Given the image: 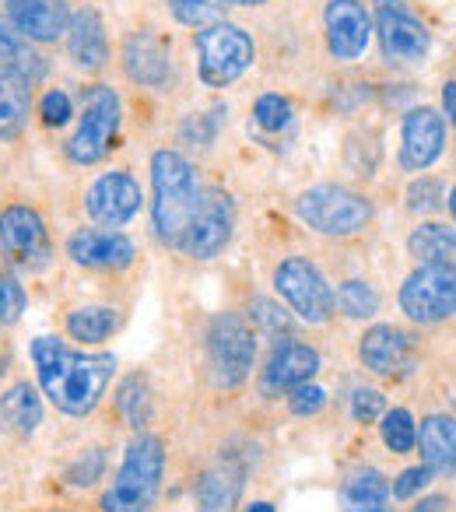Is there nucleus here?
<instances>
[{
    "mask_svg": "<svg viewBox=\"0 0 456 512\" xmlns=\"http://www.w3.org/2000/svg\"><path fill=\"white\" fill-rule=\"evenodd\" d=\"M102 474H106V456H102V449H92V453H85L81 460H74L71 467H67V481H71L74 488H92L95 481H102Z\"/></svg>",
    "mask_w": 456,
    "mask_h": 512,
    "instance_id": "obj_40",
    "label": "nucleus"
},
{
    "mask_svg": "<svg viewBox=\"0 0 456 512\" xmlns=\"http://www.w3.org/2000/svg\"><path fill=\"white\" fill-rule=\"evenodd\" d=\"M432 470L425 467V463H418V467H407V470H400L397 477H393V484H390V495H393V502H407V498H414V495H421V491L432 484Z\"/></svg>",
    "mask_w": 456,
    "mask_h": 512,
    "instance_id": "obj_39",
    "label": "nucleus"
},
{
    "mask_svg": "<svg viewBox=\"0 0 456 512\" xmlns=\"http://www.w3.org/2000/svg\"><path fill=\"white\" fill-rule=\"evenodd\" d=\"M29 99L32 88L0 67V137L22 134L25 120H29Z\"/></svg>",
    "mask_w": 456,
    "mask_h": 512,
    "instance_id": "obj_29",
    "label": "nucleus"
},
{
    "mask_svg": "<svg viewBox=\"0 0 456 512\" xmlns=\"http://www.w3.org/2000/svg\"><path fill=\"white\" fill-rule=\"evenodd\" d=\"M197 46V71L207 88H228L236 85L257 60V46H253L250 32L239 29L232 22H214L197 32L193 39Z\"/></svg>",
    "mask_w": 456,
    "mask_h": 512,
    "instance_id": "obj_6",
    "label": "nucleus"
},
{
    "mask_svg": "<svg viewBox=\"0 0 456 512\" xmlns=\"http://www.w3.org/2000/svg\"><path fill=\"white\" fill-rule=\"evenodd\" d=\"M0 67L15 74L18 81H25L29 88H36L46 74V60L32 50V43L11 25L8 15H0Z\"/></svg>",
    "mask_w": 456,
    "mask_h": 512,
    "instance_id": "obj_25",
    "label": "nucleus"
},
{
    "mask_svg": "<svg viewBox=\"0 0 456 512\" xmlns=\"http://www.w3.org/2000/svg\"><path fill=\"white\" fill-rule=\"evenodd\" d=\"M246 470L236 456H225L214 467H207L197 481V509L200 512H236L243 498Z\"/></svg>",
    "mask_w": 456,
    "mask_h": 512,
    "instance_id": "obj_21",
    "label": "nucleus"
},
{
    "mask_svg": "<svg viewBox=\"0 0 456 512\" xmlns=\"http://www.w3.org/2000/svg\"><path fill=\"white\" fill-rule=\"evenodd\" d=\"M323 29H327L330 57L351 64L369 50L372 15L362 0H330L327 11H323Z\"/></svg>",
    "mask_w": 456,
    "mask_h": 512,
    "instance_id": "obj_15",
    "label": "nucleus"
},
{
    "mask_svg": "<svg viewBox=\"0 0 456 512\" xmlns=\"http://www.w3.org/2000/svg\"><path fill=\"white\" fill-rule=\"evenodd\" d=\"M446 204H449V214H453V225H456V186H453V190H449Z\"/></svg>",
    "mask_w": 456,
    "mask_h": 512,
    "instance_id": "obj_47",
    "label": "nucleus"
},
{
    "mask_svg": "<svg viewBox=\"0 0 456 512\" xmlns=\"http://www.w3.org/2000/svg\"><path fill=\"white\" fill-rule=\"evenodd\" d=\"M25 306H29V295H25L22 281L15 278L8 260H0V327H15Z\"/></svg>",
    "mask_w": 456,
    "mask_h": 512,
    "instance_id": "obj_33",
    "label": "nucleus"
},
{
    "mask_svg": "<svg viewBox=\"0 0 456 512\" xmlns=\"http://www.w3.org/2000/svg\"><path fill=\"white\" fill-rule=\"evenodd\" d=\"M341 512H390V477L376 467H358L341 481L337 491Z\"/></svg>",
    "mask_w": 456,
    "mask_h": 512,
    "instance_id": "obj_23",
    "label": "nucleus"
},
{
    "mask_svg": "<svg viewBox=\"0 0 456 512\" xmlns=\"http://www.w3.org/2000/svg\"><path fill=\"white\" fill-rule=\"evenodd\" d=\"M400 313L418 327H435L456 316V267L418 264L400 285Z\"/></svg>",
    "mask_w": 456,
    "mask_h": 512,
    "instance_id": "obj_9",
    "label": "nucleus"
},
{
    "mask_svg": "<svg viewBox=\"0 0 456 512\" xmlns=\"http://www.w3.org/2000/svg\"><path fill=\"white\" fill-rule=\"evenodd\" d=\"M295 211L323 239H355L372 225V200L337 183L302 190Z\"/></svg>",
    "mask_w": 456,
    "mask_h": 512,
    "instance_id": "obj_4",
    "label": "nucleus"
},
{
    "mask_svg": "<svg viewBox=\"0 0 456 512\" xmlns=\"http://www.w3.org/2000/svg\"><path fill=\"white\" fill-rule=\"evenodd\" d=\"M8 18L29 43H57L71 29L67 0H8Z\"/></svg>",
    "mask_w": 456,
    "mask_h": 512,
    "instance_id": "obj_19",
    "label": "nucleus"
},
{
    "mask_svg": "<svg viewBox=\"0 0 456 512\" xmlns=\"http://www.w3.org/2000/svg\"><path fill=\"white\" fill-rule=\"evenodd\" d=\"M204 186L193 162L179 151L151 155V228L165 246H179L190 221L204 204Z\"/></svg>",
    "mask_w": 456,
    "mask_h": 512,
    "instance_id": "obj_2",
    "label": "nucleus"
},
{
    "mask_svg": "<svg viewBox=\"0 0 456 512\" xmlns=\"http://www.w3.org/2000/svg\"><path fill=\"white\" fill-rule=\"evenodd\" d=\"M407 253L418 264L456 267V228L446 221H418L407 235Z\"/></svg>",
    "mask_w": 456,
    "mask_h": 512,
    "instance_id": "obj_26",
    "label": "nucleus"
},
{
    "mask_svg": "<svg viewBox=\"0 0 456 512\" xmlns=\"http://www.w3.org/2000/svg\"><path fill=\"white\" fill-rule=\"evenodd\" d=\"M53 512H67V509H53Z\"/></svg>",
    "mask_w": 456,
    "mask_h": 512,
    "instance_id": "obj_48",
    "label": "nucleus"
},
{
    "mask_svg": "<svg viewBox=\"0 0 456 512\" xmlns=\"http://www.w3.org/2000/svg\"><path fill=\"white\" fill-rule=\"evenodd\" d=\"M141 186L130 172H106L85 193V207L92 221L106 228H123L137 211H141Z\"/></svg>",
    "mask_w": 456,
    "mask_h": 512,
    "instance_id": "obj_17",
    "label": "nucleus"
},
{
    "mask_svg": "<svg viewBox=\"0 0 456 512\" xmlns=\"http://www.w3.org/2000/svg\"><path fill=\"white\" fill-rule=\"evenodd\" d=\"M442 109H446L449 123L456 127V81H446V85H442Z\"/></svg>",
    "mask_w": 456,
    "mask_h": 512,
    "instance_id": "obj_43",
    "label": "nucleus"
},
{
    "mask_svg": "<svg viewBox=\"0 0 456 512\" xmlns=\"http://www.w3.org/2000/svg\"><path fill=\"white\" fill-rule=\"evenodd\" d=\"M376 39L393 67H421L432 53V32L407 0H376Z\"/></svg>",
    "mask_w": 456,
    "mask_h": 512,
    "instance_id": "obj_10",
    "label": "nucleus"
},
{
    "mask_svg": "<svg viewBox=\"0 0 456 512\" xmlns=\"http://www.w3.org/2000/svg\"><path fill=\"white\" fill-rule=\"evenodd\" d=\"M116 407L120 414L127 418L130 428L144 432L151 421V390H148V379L144 376H127L120 383V393H116Z\"/></svg>",
    "mask_w": 456,
    "mask_h": 512,
    "instance_id": "obj_32",
    "label": "nucleus"
},
{
    "mask_svg": "<svg viewBox=\"0 0 456 512\" xmlns=\"http://www.w3.org/2000/svg\"><path fill=\"white\" fill-rule=\"evenodd\" d=\"M323 407H327V390L316 383H306L288 393V411H292L295 418H316Z\"/></svg>",
    "mask_w": 456,
    "mask_h": 512,
    "instance_id": "obj_41",
    "label": "nucleus"
},
{
    "mask_svg": "<svg viewBox=\"0 0 456 512\" xmlns=\"http://www.w3.org/2000/svg\"><path fill=\"white\" fill-rule=\"evenodd\" d=\"M120 330V309L113 306H78L67 313V337L81 344H102Z\"/></svg>",
    "mask_w": 456,
    "mask_h": 512,
    "instance_id": "obj_28",
    "label": "nucleus"
},
{
    "mask_svg": "<svg viewBox=\"0 0 456 512\" xmlns=\"http://www.w3.org/2000/svg\"><path fill=\"white\" fill-rule=\"evenodd\" d=\"M246 512H274V505L271 502H253V505H246Z\"/></svg>",
    "mask_w": 456,
    "mask_h": 512,
    "instance_id": "obj_45",
    "label": "nucleus"
},
{
    "mask_svg": "<svg viewBox=\"0 0 456 512\" xmlns=\"http://www.w3.org/2000/svg\"><path fill=\"white\" fill-rule=\"evenodd\" d=\"M165 477V442L151 432H137L130 439L120 470L113 474L109 488L102 491V512H151L158 502Z\"/></svg>",
    "mask_w": 456,
    "mask_h": 512,
    "instance_id": "obj_3",
    "label": "nucleus"
},
{
    "mask_svg": "<svg viewBox=\"0 0 456 512\" xmlns=\"http://www.w3.org/2000/svg\"><path fill=\"white\" fill-rule=\"evenodd\" d=\"M204 348L214 386L236 390V386H243L250 379L253 365H257V330L239 313H221L207 327Z\"/></svg>",
    "mask_w": 456,
    "mask_h": 512,
    "instance_id": "obj_5",
    "label": "nucleus"
},
{
    "mask_svg": "<svg viewBox=\"0 0 456 512\" xmlns=\"http://www.w3.org/2000/svg\"><path fill=\"white\" fill-rule=\"evenodd\" d=\"M446 204V183L435 176H421L407 186V211L411 214H435L439 207Z\"/></svg>",
    "mask_w": 456,
    "mask_h": 512,
    "instance_id": "obj_36",
    "label": "nucleus"
},
{
    "mask_svg": "<svg viewBox=\"0 0 456 512\" xmlns=\"http://www.w3.org/2000/svg\"><path fill=\"white\" fill-rule=\"evenodd\" d=\"M414 449L421 453V463L435 477H456V418L453 414H425L418 425V442Z\"/></svg>",
    "mask_w": 456,
    "mask_h": 512,
    "instance_id": "obj_20",
    "label": "nucleus"
},
{
    "mask_svg": "<svg viewBox=\"0 0 456 512\" xmlns=\"http://www.w3.org/2000/svg\"><path fill=\"white\" fill-rule=\"evenodd\" d=\"M4 4H8V0H4Z\"/></svg>",
    "mask_w": 456,
    "mask_h": 512,
    "instance_id": "obj_49",
    "label": "nucleus"
},
{
    "mask_svg": "<svg viewBox=\"0 0 456 512\" xmlns=\"http://www.w3.org/2000/svg\"><path fill=\"white\" fill-rule=\"evenodd\" d=\"M446 505H449V498H446V495H428L425 502H418L411 512H442Z\"/></svg>",
    "mask_w": 456,
    "mask_h": 512,
    "instance_id": "obj_44",
    "label": "nucleus"
},
{
    "mask_svg": "<svg viewBox=\"0 0 456 512\" xmlns=\"http://www.w3.org/2000/svg\"><path fill=\"white\" fill-rule=\"evenodd\" d=\"M32 365L50 404L71 418H88L102 404L116 376V358L109 351L88 355V351H74L60 337H36Z\"/></svg>",
    "mask_w": 456,
    "mask_h": 512,
    "instance_id": "obj_1",
    "label": "nucleus"
},
{
    "mask_svg": "<svg viewBox=\"0 0 456 512\" xmlns=\"http://www.w3.org/2000/svg\"><path fill=\"white\" fill-rule=\"evenodd\" d=\"M0 425L18 439L36 435V428L43 425V400H39L36 386L15 383L11 390L0 393Z\"/></svg>",
    "mask_w": 456,
    "mask_h": 512,
    "instance_id": "obj_27",
    "label": "nucleus"
},
{
    "mask_svg": "<svg viewBox=\"0 0 456 512\" xmlns=\"http://www.w3.org/2000/svg\"><path fill=\"white\" fill-rule=\"evenodd\" d=\"M250 320H253V330H260V334L267 337H292V313H285V309L278 306V302L271 299H253L250 302Z\"/></svg>",
    "mask_w": 456,
    "mask_h": 512,
    "instance_id": "obj_35",
    "label": "nucleus"
},
{
    "mask_svg": "<svg viewBox=\"0 0 456 512\" xmlns=\"http://www.w3.org/2000/svg\"><path fill=\"white\" fill-rule=\"evenodd\" d=\"M316 372H320V351L313 344L288 337L267 358L264 372H260V393L264 397H288L299 386L313 383Z\"/></svg>",
    "mask_w": 456,
    "mask_h": 512,
    "instance_id": "obj_14",
    "label": "nucleus"
},
{
    "mask_svg": "<svg viewBox=\"0 0 456 512\" xmlns=\"http://www.w3.org/2000/svg\"><path fill=\"white\" fill-rule=\"evenodd\" d=\"M67 50H71L74 64L85 67V71H99V67H106L109 39H106V25H102V18L95 8H81L78 15H71Z\"/></svg>",
    "mask_w": 456,
    "mask_h": 512,
    "instance_id": "obj_24",
    "label": "nucleus"
},
{
    "mask_svg": "<svg viewBox=\"0 0 456 512\" xmlns=\"http://www.w3.org/2000/svg\"><path fill=\"white\" fill-rule=\"evenodd\" d=\"M446 151V116L432 106L411 109L400 123V169L425 172Z\"/></svg>",
    "mask_w": 456,
    "mask_h": 512,
    "instance_id": "obj_13",
    "label": "nucleus"
},
{
    "mask_svg": "<svg viewBox=\"0 0 456 512\" xmlns=\"http://www.w3.org/2000/svg\"><path fill=\"white\" fill-rule=\"evenodd\" d=\"M0 253L22 271H43L50 264L53 246L39 211L25 204H11L0 211Z\"/></svg>",
    "mask_w": 456,
    "mask_h": 512,
    "instance_id": "obj_11",
    "label": "nucleus"
},
{
    "mask_svg": "<svg viewBox=\"0 0 456 512\" xmlns=\"http://www.w3.org/2000/svg\"><path fill=\"white\" fill-rule=\"evenodd\" d=\"M228 0H169V11L179 25H190V29H207L225 15Z\"/></svg>",
    "mask_w": 456,
    "mask_h": 512,
    "instance_id": "obj_34",
    "label": "nucleus"
},
{
    "mask_svg": "<svg viewBox=\"0 0 456 512\" xmlns=\"http://www.w3.org/2000/svg\"><path fill=\"white\" fill-rule=\"evenodd\" d=\"M411 351V334H404L393 323H376V327H369L358 337V362L365 365V372H372L379 379L400 376L407 369V362H411Z\"/></svg>",
    "mask_w": 456,
    "mask_h": 512,
    "instance_id": "obj_18",
    "label": "nucleus"
},
{
    "mask_svg": "<svg viewBox=\"0 0 456 512\" xmlns=\"http://www.w3.org/2000/svg\"><path fill=\"white\" fill-rule=\"evenodd\" d=\"M383 414H386L383 390H372V386H358V390L351 393V418H355L358 425H372V421H379Z\"/></svg>",
    "mask_w": 456,
    "mask_h": 512,
    "instance_id": "obj_38",
    "label": "nucleus"
},
{
    "mask_svg": "<svg viewBox=\"0 0 456 512\" xmlns=\"http://www.w3.org/2000/svg\"><path fill=\"white\" fill-rule=\"evenodd\" d=\"M379 435L393 456H407L418 442V421L407 407H386V414L379 418Z\"/></svg>",
    "mask_w": 456,
    "mask_h": 512,
    "instance_id": "obj_31",
    "label": "nucleus"
},
{
    "mask_svg": "<svg viewBox=\"0 0 456 512\" xmlns=\"http://www.w3.org/2000/svg\"><path fill=\"white\" fill-rule=\"evenodd\" d=\"M120 130V95L109 85H88L81 92V120L67 141V158L74 165H95L113 151Z\"/></svg>",
    "mask_w": 456,
    "mask_h": 512,
    "instance_id": "obj_7",
    "label": "nucleus"
},
{
    "mask_svg": "<svg viewBox=\"0 0 456 512\" xmlns=\"http://www.w3.org/2000/svg\"><path fill=\"white\" fill-rule=\"evenodd\" d=\"M39 116H43L46 127H64L71 120V99L64 92H46L39 102Z\"/></svg>",
    "mask_w": 456,
    "mask_h": 512,
    "instance_id": "obj_42",
    "label": "nucleus"
},
{
    "mask_svg": "<svg viewBox=\"0 0 456 512\" xmlns=\"http://www.w3.org/2000/svg\"><path fill=\"white\" fill-rule=\"evenodd\" d=\"M274 292L281 295L288 309L299 316L302 323L323 327L334 316V288L323 278V271L306 260V256H285L274 267Z\"/></svg>",
    "mask_w": 456,
    "mask_h": 512,
    "instance_id": "obj_8",
    "label": "nucleus"
},
{
    "mask_svg": "<svg viewBox=\"0 0 456 512\" xmlns=\"http://www.w3.org/2000/svg\"><path fill=\"white\" fill-rule=\"evenodd\" d=\"M334 309H341L348 320H372L379 313V292L362 278H348L337 285Z\"/></svg>",
    "mask_w": 456,
    "mask_h": 512,
    "instance_id": "obj_30",
    "label": "nucleus"
},
{
    "mask_svg": "<svg viewBox=\"0 0 456 512\" xmlns=\"http://www.w3.org/2000/svg\"><path fill=\"white\" fill-rule=\"evenodd\" d=\"M253 120H257V127H264V130L288 127V123H292V102L278 92L260 95L257 106H253Z\"/></svg>",
    "mask_w": 456,
    "mask_h": 512,
    "instance_id": "obj_37",
    "label": "nucleus"
},
{
    "mask_svg": "<svg viewBox=\"0 0 456 512\" xmlns=\"http://www.w3.org/2000/svg\"><path fill=\"white\" fill-rule=\"evenodd\" d=\"M236 232V204L225 190H207L204 204H200L197 218L190 221L186 235L179 239L176 249H183L190 260H214L218 253H225L228 242Z\"/></svg>",
    "mask_w": 456,
    "mask_h": 512,
    "instance_id": "obj_12",
    "label": "nucleus"
},
{
    "mask_svg": "<svg viewBox=\"0 0 456 512\" xmlns=\"http://www.w3.org/2000/svg\"><path fill=\"white\" fill-rule=\"evenodd\" d=\"M123 67H127L130 81L144 88H165L172 81V57L155 36L137 32L123 46Z\"/></svg>",
    "mask_w": 456,
    "mask_h": 512,
    "instance_id": "obj_22",
    "label": "nucleus"
},
{
    "mask_svg": "<svg viewBox=\"0 0 456 512\" xmlns=\"http://www.w3.org/2000/svg\"><path fill=\"white\" fill-rule=\"evenodd\" d=\"M67 253L88 271H127L137 260V246L116 228H78L67 242Z\"/></svg>",
    "mask_w": 456,
    "mask_h": 512,
    "instance_id": "obj_16",
    "label": "nucleus"
},
{
    "mask_svg": "<svg viewBox=\"0 0 456 512\" xmlns=\"http://www.w3.org/2000/svg\"><path fill=\"white\" fill-rule=\"evenodd\" d=\"M228 4H239V8H257V4H271V0H228Z\"/></svg>",
    "mask_w": 456,
    "mask_h": 512,
    "instance_id": "obj_46",
    "label": "nucleus"
}]
</instances>
